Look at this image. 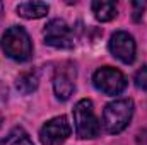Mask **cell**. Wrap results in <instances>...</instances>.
I'll return each mask as SVG.
<instances>
[{"label": "cell", "mask_w": 147, "mask_h": 145, "mask_svg": "<svg viewBox=\"0 0 147 145\" xmlns=\"http://www.w3.org/2000/svg\"><path fill=\"white\" fill-rule=\"evenodd\" d=\"M2 50L3 53L16 62H28L33 56V43L31 38L21 26L9 28L2 36Z\"/></svg>", "instance_id": "6da1fadb"}, {"label": "cell", "mask_w": 147, "mask_h": 145, "mask_svg": "<svg viewBox=\"0 0 147 145\" xmlns=\"http://www.w3.org/2000/svg\"><path fill=\"white\" fill-rule=\"evenodd\" d=\"M132 116H134V101L132 99L113 101L110 104H106V108L103 111L105 130L111 135H116V133L123 132L128 126Z\"/></svg>", "instance_id": "7a4b0ae2"}, {"label": "cell", "mask_w": 147, "mask_h": 145, "mask_svg": "<svg viewBox=\"0 0 147 145\" xmlns=\"http://www.w3.org/2000/svg\"><path fill=\"white\" fill-rule=\"evenodd\" d=\"M74 123H75V133L79 138L89 140V138H96L101 132V125L99 119L96 118L92 101L89 99H82L75 104L74 108Z\"/></svg>", "instance_id": "3957f363"}, {"label": "cell", "mask_w": 147, "mask_h": 145, "mask_svg": "<svg viewBox=\"0 0 147 145\" xmlns=\"http://www.w3.org/2000/svg\"><path fill=\"white\" fill-rule=\"evenodd\" d=\"M92 82H94V87L98 91H101L103 94H106V96H118L128 85L127 77L113 67L98 68L92 75Z\"/></svg>", "instance_id": "277c9868"}, {"label": "cell", "mask_w": 147, "mask_h": 145, "mask_svg": "<svg viewBox=\"0 0 147 145\" xmlns=\"http://www.w3.org/2000/svg\"><path fill=\"white\" fill-rule=\"evenodd\" d=\"M72 133V126L67 116H57L48 119L39 130V140L43 145H62Z\"/></svg>", "instance_id": "5b68a950"}, {"label": "cell", "mask_w": 147, "mask_h": 145, "mask_svg": "<svg viewBox=\"0 0 147 145\" xmlns=\"http://www.w3.org/2000/svg\"><path fill=\"white\" fill-rule=\"evenodd\" d=\"M43 38L45 43L48 46L58 48V50H70L74 46V39H72V33L70 28L65 24V21L62 19H53L45 26L43 31Z\"/></svg>", "instance_id": "8992f818"}, {"label": "cell", "mask_w": 147, "mask_h": 145, "mask_svg": "<svg viewBox=\"0 0 147 145\" xmlns=\"http://www.w3.org/2000/svg\"><path fill=\"white\" fill-rule=\"evenodd\" d=\"M75 77H77V72L70 62H65L57 67L53 75V91L60 101L70 99V96L75 91Z\"/></svg>", "instance_id": "52a82bcc"}, {"label": "cell", "mask_w": 147, "mask_h": 145, "mask_svg": "<svg viewBox=\"0 0 147 145\" xmlns=\"http://www.w3.org/2000/svg\"><path fill=\"white\" fill-rule=\"evenodd\" d=\"M110 53L121 63H132L135 60V41L125 31H116L110 39Z\"/></svg>", "instance_id": "ba28073f"}, {"label": "cell", "mask_w": 147, "mask_h": 145, "mask_svg": "<svg viewBox=\"0 0 147 145\" xmlns=\"http://www.w3.org/2000/svg\"><path fill=\"white\" fill-rule=\"evenodd\" d=\"M16 10L24 19H39L48 14L50 7L45 2H22L16 7Z\"/></svg>", "instance_id": "9c48e42d"}, {"label": "cell", "mask_w": 147, "mask_h": 145, "mask_svg": "<svg viewBox=\"0 0 147 145\" xmlns=\"http://www.w3.org/2000/svg\"><path fill=\"white\" fill-rule=\"evenodd\" d=\"M92 14L98 21L101 22H110L118 15V9L115 5V2H106V0H98L91 3Z\"/></svg>", "instance_id": "30bf717a"}, {"label": "cell", "mask_w": 147, "mask_h": 145, "mask_svg": "<svg viewBox=\"0 0 147 145\" xmlns=\"http://www.w3.org/2000/svg\"><path fill=\"white\" fill-rule=\"evenodd\" d=\"M38 84H39V75L36 70H29V72H24L19 75L17 82H16V87L21 94H31L38 89Z\"/></svg>", "instance_id": "8fae6325"}, {"label": "cell", "mask_w": 147, "mask_h": 145, "mask_svg": "<svg viewBox=\"0 0 147 145\" xmlns=\"http://www.w3.org/2000/svg\"><path fill=\"white\" fill-rule=\"evenodd\" d=\"M0 145H34V144L22 128H14L5 138L0 140Z\"/></svg>", "instance_id": "7c38bea8"}, {"label": "cell", "mask_w": 147, "mask_h": 145, "mask_svg": "<svg viewBox=\"0 0 147 145\" xmlns=\"http://www.w3.org/2000/svg\"><path fill=\"white\" fill-rule=\"evenodd\" d=\"M135 85L147 92V65L139 68V72L135 73Z\"/></svg>", "instance_id": "4fadbf2b"}, {"label": "cell", "mask_w": 147, "mask_h": 145, "mask_svg": "<svg viewBox=\"0 0 147 145\" xmlns=\"http://www.w3.org/2000/svg\"><path fill=\"white\" fill-rule=\"evenodd\" d=\"M134 5V21H139L140 19V15H142V12H144V9H146V5L147 3H140V2H134L132 3Z\"/></svg>", "instance_id": "5bb4252c"}, {"label": "cell", "mask_w": 147, "mask_h": 145, "mask_svg": "<svg viewBox=\"0 0 147 145\" xmlns=\"http://www.w3.org/2000/svg\"><path fill=\"white\" fill-rule=\"evenodd\" d=\"M2 12H3V3L0 2V19H2Z\"/></svg>", "instance_id": "9a60e30c"}, {"label": "cell", "mask_w": 147, "mask_h": 145, "mask_svg": "<svg viewBox=\"0 0 147 145\" xmlns=\"http://www.w3.org/2000/svg\"><path fill=\"white\" fill-rule=\"evenodd\" d=\"M0 126H2V114H0Z\"/></svg>", "instance_id": "2e32d148"}]
</instances>
